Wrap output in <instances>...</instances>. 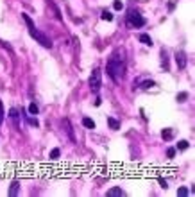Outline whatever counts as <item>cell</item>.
I'll use <instances>...</instances> for the list:
<instances>
[{
  "label": "cell",
  "mask_w": 195,
  "mask_h": 197,
  "mask_svg": "<svg viewBox=\"0 0 195 197\" xmlns=\"http://www.w3.org/2000/svg\"><path fill=\"white\" fill-rule=\"evenodd\" d=\"M29 34L32 36V38L38 41L41 47H45V48H52V41L47 38V34H43L41 31H38L36 27H32V29H29Z\"/></svg>",
  "instance_id": "cell-3"
},
{
  "label": "cell",
  "mask_w": 195,
  "mask_h": 197,
  "mask_svg": "<svg viewBox=\"0 0 195 197\" xmlns=\"http://www.w3.org/2000/svg\"><path fill=\"white\" fill-rule=\"evenodd\" d=\"M186 98H188V93H184V92H183V93H179V95H177V100H179V102H184V100H186Z\"/></svg>",
  "instance_id": "cell-24"
},
{
  "label": "cell",
  "mask_w": 195,
  "mask_h": 197,
  "mask_svg": "<svg viewBox=\"0 0 195 197\" xmlns=\"http://www.w3.org/2000/svg\"><path fill=\"white\" fill-rule=\"evenodd\" d=\"M176 63H177V66H179V70H184V68H186V63H188V56H186V52L179 50V52L176 54Z\"/></svg>",
  "instance_id": "cell-5"
},
{
  "label": "cell",
  "mask_w": 195,
  "mask_h": 197,
  "mask_svg": "<svg viewBox=\"0 0 195 197\" xmlns=\"http://www.w3.org/2000/svg\"><path fill=\"white\" fill-rule=\"evenodd\" d=\"M152 86H156V82H154V81H150V79L141 82V88H143V90H149V88H152Z\"/></svg>",
  "instance_id": "cell-19"
},
{
  "label": "cell",
  "mask_w": 195,
  "mask_h": 197,
  "mask_svg": "<svg viewBox=\"0 0 195 197\" xmlns=\"http://www.w3.org/2000/svg\"><path fill=\"white\" fill-rule=\"evenodd\" d=\"M59 156H61V149H59V147L52 149V151H50V154H48V158H50V159H58Z\"/></svg>",
  "instance_id": "cell-15"
},
{
  "label": "cell",
  "mask_w": 195,
  "mask_h": 197,
  "mask_svg": "<svg viewBox=\"0 0 195 197\" xmlns=\"http://www.w3.org/2000/svg\"><path fill=\"white\" fill-rule=\"evenodd\" d=\"M161 138H163L165 142H170V140L174 138V131H172V129H161Z\"/></svg>",
  "instance_id": "cell-11"
},
{
  "label": "cell",
  "mask_w": 195,
  "mask_h": 197,
  "mask_svg": "<svg viewBox=\"0 0 195 197\" xmlns=\"http://www.w3.org/2000/svg\"><path fill=\"white\" fill-rule=\"evenodd\" d=\"M9 117L13 118L15 127H18V125H20V113H18V109H16V108H11V109H9Z\"/></svg>",
  "instance_id": "cell-8"
},
{
  "label": "cell",
  "mask_w": 195,
  "mask_h": 197,
  "mask_svg": "<svg viewBox=\"0 0 195 197\" xmlns=\"http://www.w3.org/2000/svg\"><path fill=\"white\" fill-rule=\"evenodd\" d=\"M107 125H109V129L117 131L118 127H120V122H118L117 118H113V117H107Z\"/></svg>",
  "instance_id": "cell-12"
},
{
  "label": "cell",
  "mask_w": 195,
  "mask_h": 197,
  "mask_svg": "<svg viewBox=\"0 0 195 197\" xmlns=\"http://www.w3.org/2000/svg\"><path fill=\"white\" fill-rule=\"evenodd\" d=\"M82 125H84L86 129H95V122H93L90 117H84V118H82Z\"/></svg>",
  "instance_id": "cell-13"
},
{
  "label": "cell",
  "mask_w": 195,
  "mask_h": 197,
  "mask_svg": "<svg viewBox=\"0 0 195 197\" xmlns=\"http://www.w3.org/2000/svg\"><path fill=\"white\" fill-rule=\"evenodd\" d=\"M113 195H124V190L118 188V186L111 188V190H107V197H113Z\"/></svg>",
  "instance_id": "cell-14"
},
{
  "label": "cell",
  "mask_w": 195,
  "mask_h": 197,
  "mask_svg": "<svg viewBox=\"0 0 195 197\" xmlns=\"http://www.w3.org/2000/svg\"><path fill=\"white\" fill-rule=\"evenodd\" d=\"M27 111H29V115H38V106H36V104H34V102H31V104H29V108H27Z\"/></svg>",
  "instance_id": "cell-18"
},
{
  "label": "cell",
  "mask_w": 195,
  "mask_h": 197,
  "mask_svg": "<svg viewBox=\"0 0 195 197\" xmlns=\"http://www.w3.org/2000/svg\"><path fill=\"white\" fill-rule=\"evenodd\" d=\"M157 183L161 185V188H168V185H167V181H165L163 177H159V179H157Z\"/></svg>",
  "instance_id": "cell-26"
},
{
  "label": "cell",
  "mask_w": 195,
  "mask_h": 197,
  "mask_svg": "<svg viewBox=\"0 0 195 197\" xmlns=\"http://www.w3.org/2000/svg\"><path fill=\"white\" fill-rule=\"evenodd\" d=\"M113 7H115L117 11H120V9H124V4H122L120 0H115V2H113Z\"/></svg>",
  "instance_id": "cell-23"
},
{
  "label": "cell",
  "mask_w": 195,
  "mask_h": 197,
  "mask_svg": "<svg viewBox=\"0 0 195 197\" xmlns=\"http://www.w3.org/2000/svg\"><path fill=\"white\" fill-rule=\"evenodd\" d=\"M177 195H179V197H184V195H188V188H186V186H181V188L177 190Z\"/></svg>",
  "instance_id": "cell-20"
},
{
  "label": "cell",
  "mask_w": 195,
  "mask_h": 197,
  "mask_svg": "<svg viewBox=\"0 0 195 197\" xmlns=\"http://www.w3.org/2000/svg\"><path fill=\"white\" fill-rule=\"evenodd\" d=\"M188 147H190V142H188V140H181V142L177 143V149H179V151H186Z\"/></svg>",
  "instance_id": "cell-16"
},
{
  "label": "cell",
  "mask_w": 195,
  "mask_h": 197,
  "mask_svg": "<svg viewBox=\"0 0 195 197\" xmlns=\"http://www.w3.org/2000/svg\"><path fill=\"white\" fill-rule=\"evenodd\" d=\"M174 156H176V147H170V149L167 151V158H168V159H174Z\"/></svg>",
  "instance_id": "cell-21"
},
{
  "label": "cell",
  "mask_w": 195,
  "mask_h": 197,
  "mask_svg": "<svg viewBox=\"0 0 195 197\" xmlns=\"http://www.w3.org/2000/svg\"><path fill=\"white\" fill-rule=\"evenodd\" d=\"M138 39L143 43V45H147V47H152V38L149 36V34H145V32H141V34H138Z\"/></svg>",
  "instance_id": "cell-9"
},
{
  "label": "cell",
  "mask_w": 195,
  "mask_h": 197,
  "mask_svg": "<svg viewBox=\"0 0 195 197\" xmlns=\"http://www.w3.org/2000/svg\"><path fill=\"white\" fill-rule=\"evenodd\" d=\"M161 66L165 72L170 70V65H168V56H167V48H161Z\"/></svg>",
  "instance_id": "cell-7"
},
{
  "label": "cell",
  "mask_w": 195,
  "mask_h": 197,
  "mask_svg": "<svg viewBox=\"0 0 195 197\" xmlns=\"http://www.w3.org/2000/svg\"><path fill=\"white\" fill-rule=\"evenodd\" d=\"M61 122H63V125H64V131H66V135H68V136H70V140L75 143V135H74V127H72L70 120H68V118H63Z\"/></svg>",
  "instance_id": "cell-6"
},
{
  "label": "cell",
  "mask_w": 195,
  "mask_h": 197,
  "mask_svg": "<svg viewBox=\"0 0 195 197\" xmlns=\"http://www.w3.org/2000/svg\"><path fill=\"white\" fill-rule=\"evenodd\" d=\"M125 23L129 29H138V27H143L145 25V18L138 13V11H129L127 13V18H125Z\"/></svg>",
  "instance_id": "cell-2"
},
{
  "label": "cell",
  "mask_w": 195,
  "mask_h": 197,
  "mask_svg": "<svg viewBox=\"0 0 195 197\" xmlns=\"http://www.w3.org/2000/svg\"><path fill=\"white\" fill-rule=\"evenodd\" d=\"M4 117H5V115H4V104H2V100H0V124L4 122Z\"/></svg>",
  "instance_id": "cell-25"
},
{
  "label": "cell",
  "mask_w": 195,
  "mask_h": 197,
  "mask_svg": "<svg viewBox=\"0 0 195 197\" xmlns=\"http://www.w3.org/2000/svg\"><path fill=\"white\" fill-rule=\"evenodd\" d=\"M100 18L106 20V22H111V20H113V15H111V11L104 9V11H102V15H100Z\"/></svg>",
  "instance_id": "cell-17"
},
{
  "label": "cell",
  "mask_w": 195,
  "mask_h": 197,
  "mask_svg": "<svg viewBox=\"0 0 195 197\" xmlns=\"http://www.w3.org/2000/svg\"><path fill=\"white\" fill-rule=\"evenodd\" d=\"M174 5H176V2H174V0H172V2H170V4H168V9H170V11H172V9H174Z\"/></svg>",
  "instance_id": "cell-27"
},
{
  "label": "cell",
  "mask_w": 195,
  "mask_h": 197,
  "mask_svg": "<svg viewBox=\"0 0 195 197\" xmlns=\"http://www.w3.org/2000/svg\"><path fill=\"white\" fill-rule=\"evenodd\" d=\"M27 122H29L31 125H34V127H38V120L34 118V115H32V117H27Z\"/></svg>",
  "instance_id": "cell-22"
},
{
  "label": "cell",
  "mask_w": 195,
  "mask_h": 197,
  "mask_svg": "<svg viewBox=\"0 0 195 197\" xmlns=\"http://www.w3.org/2000/svg\"><path fill=\"white\" fill-rule=\"evenodd\" d=\"M18 192H20V183L18 181H13L11 186H9V195L15 197V195H18Z\"/></svg>",
  "instance_id": "cell-10"
},
{
  "label": "cell",
  "mask_w": 195,
  "mask_h": 197,
  "mask_svg": "<svg viewBox=\"0 0 195 197\" xmlns=\"http://www.w3.org/2000/svg\"><path fill=\"white\" fill-rule=\"evenodd\" d=\"M125 72V58H124V48H118L117 52H113V56L109 58L106 65V74L111 77L113 82H118L124 77Z\"/></svg>",
  "instance_id": "cell-1"
},
{
  "label": "cell",
  "mask_w": 195,
  "mask_h": 197,
  "mask_svg": "<svg viewBox=\"0 0 195 197\" xmlns=\"http://www.w3.org/2000/svg\"><path fill=\"white\" fill-rule=\"evenodd\" d=\"M100 70L98 68H95L93 72H91V75H90V79H88V84H90V88H91V92L93 93H97L98 90H100V86H102V82H100Z\"/></svg>",
  "instance_id": "cell-4"
}]
</instances>
